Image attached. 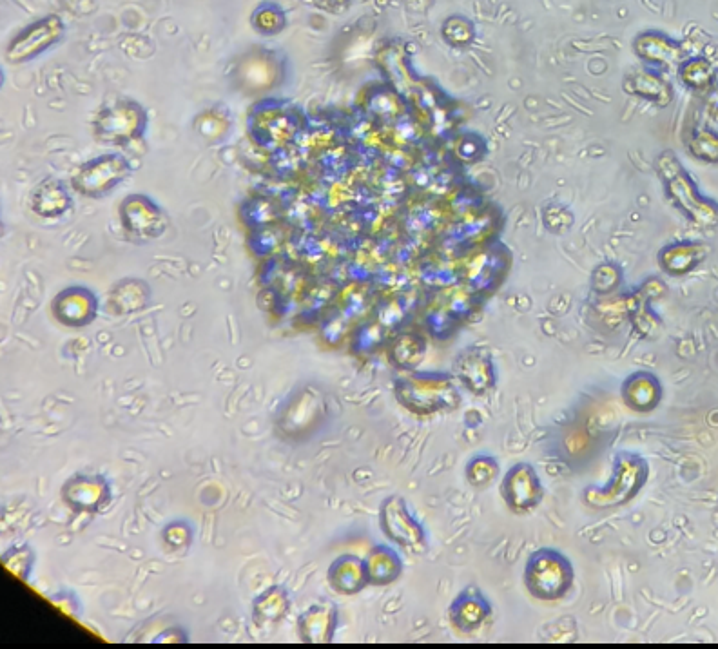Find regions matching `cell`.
<instances>
[{"mask_svg":"<svg viewBox=\"0 0 718 649\" xmlns=\"http://www.w3.org/2000/svg\"><path fill=\"white\" fill-rule=\"evenodd\" d=\"M394 398L419 417L450 414L463 403L461 385L452 372L405 370L394 379Z\"/></svg>","mask_w":718,"mask_h":649,"instance_id":"cell-1","label":"cell"},{"mask_svg":"<svg viewBox=\"0 0 718 649\" xmlns=\"http://www.w3.org/2000/svg\"><path fill=\"white\" fill-rule=\"evenodd\" d=\"M655 169L671 204L675 205L689 222L706 229L718 227L717 202L700 193L699 187L673 151L660 153L655 160Z\"/></svg>","mask_w":718,"mask_h":649,"instance_id":"cell-2","label":"cell"},{"mask_svg":"<svg viewBox=\"0 0 718 649\" xmlns=\"http://www.w3.org/2000/svg\"><path fill=\"white\" fill-rule=\"evenodd\" d=\"M650 463L635 452H619L604 485L586 486L583 503L592 510H617L641 494L650 479Z\"/></svg>","mask_w":718,"mask_h":649,"instance_id":"cell-3","label":"cell"},{"mask_svg":"<svg viewBox=\"0 0 718 649\" xmlns=\"http://www.w3.org/2000/svg\"><path fill=\"white\" fill-rule=\"evenodd\" d=\"M149 127L146 107L133 98L120 97L100 106L91 122L93 136L102 146L126 149L142 142Z\"/></svg>","mask_w":718,"mask_h":649,"instance_id":"cell-4","label":"cell"},{"mask_svg":"<svg viewBox=\"0 0 718 649\" xmlns=\"http://www.w3.org/2000/svg\"><path fill=\"white\" fill-rule=\"evenodd\" d=\"M523 582L535 601H561L575 586V568L561 550L544 546L528 557Z\"/></svg>","mask_w":718,"mask_h":649,"instance_id":"cell-5","label":"cell"},{"mask_svg":"<svg viewBox=\"0 0 718 649\" xmlns=\"http://www.w3.org/2000/svg\"><path fill=\"white\" fill-rule=\"evenodd\" d=\"M378 521L381 533L401 550L412 555L428 552L430 539L427 528L419 521L418 515L410 510L403 495L392 494L381 501Z\"/></svg>","mask_w":718,"mask_h":649,"instance_id":"cell-6","label":"cell"},{"mask_svg":"<svg viewBox=\"0 0 718 649\" xmlns=\"http://www.w3.org/2000/svg\"><path fill=\"white\" fill-rule=\"evenodd\" d=\"M133 173L129 158L118 151L89 158L78 165L69 178V185L75 193L86 198H104L113 193L118 185L124 184Z\"/></svg>","mask_w":718,"mask_h":649,"instance_id":"cell-7","label":"cell"},{"mask_svg":"<svg viewBox=\"0 0 718 649\" xmlns=\"http://www.w3.org/2000/svg\"><path fill=\"white\" fill-rule=\"evenodd\" d=\"M510 260V254L501 245H485L468 252V256L457 265L459 285L474 292L479 298H486L505 280Z\"/></svg>","mask_w":718,"mask_h":649,"instance_id":"cell-8","label":"cell"},{"mask_svg":"<svg viewBox=\"0 0 718 649\" xmlns=\"http://www.w3.org/2000/svg\"><path fill=\"white\" fill-rule=\"evenodd\" d=\"M300 129L298 113L280 100H263L249 113V135L263 149H280Z\"/></svg>","mask_w":718,"mask_h":649,"instance_id":"cell-9","label":"cell"},{"mask_svg":"<svg viewBox=\"0 0 718 649\" xmlns=\"http://www.w3.org/2000/svg\"><path fill=\"white\" fill-rule=\"evenodd\" d=\"M499 494L506 508L515 515L535 512L544 499V485L534 465L521 461L506 470L501 479Z\"/></svg>","mask_w":718,"mask_h":649,"instance_id":"cell-10","label":"cell"},{"mask_svg":"<svg viewBox=\"0 0 718 649\" xmlns=\"http://www.w3.org/2000/svg\"><path fill=\"white\" fill-rule=\"evenodd\" d=\"M122 229L135 240H156L167 231L169 216L147 194H127L118 205Z\"/></svg>","mask_w":718,"mask_h":649,"instance_id":"cell-11","label":"cell"},{"mask_svg":"<svg viewBox=\"0 0 718 649\" xmlns=\"http://www.w3.org/2000/svg\"><path fill=\"white\" fill-rule=\"evenodd\" d=\"M325 416L327 401L320 390L303 387L285 401L278 417V428L287 437L307 436L320 425Z\"/></svg>","mask_w":718,"mask_h":649,"instance_id":"cell-12","label":"cell"},{"mask_svg":"<svg viewBox=\"0 0 718 649\" xmlns=\"http://www.w3.org/2000/svg\"><path fill=\"white\" fill-rule=\"evenodd\" d=\"M66 33V24L59 15H46L30 24L11 40L6 57L11 64H26L39 59L42 53L53 48Z\"/></svg>","mask_w":718,"mask_h":649,"instance_id":"cell-13","label":"cell"},{"mask_svg":"<svg viewBox=\"0 0 718 649\" xmlns=\"http://www.w3.org/2000/svg\"><path fill=\"white\" fill-rule=\"evenodd\" d=\"M452 374L463 390L477 398L490 394L497 385L495 361L485 347H468L457 354Z\"/></svg>","mask_w":718,"mask_h":649,"instance_id":"cell-14","label":"cell"},{"mask_svg":"<svg viewBox=\"0 0 718 649\" xmlns=\"http://www.w3.org/2000/svg\"><path fill=\"white\" fill-rule=\"evenodd\" d=\"M494 608L485 593L474 584L457 593L448 606V622L461 635H472L492 619Z\"/></svg>","mask_w":718,"mask_h":649,"instance_id":"cell-15","label":"cell"},{"mask_svg":"<svg viewBox=\"0 0 718 649\" xmlns=\"http://www.w3.org/2000/svg\"><path fill=\"white\" fill-rule=\"evenodd\" d=\"M62 501L77 514H97L111 503V486L102 475H73L62 486Z\"/></svg>","mask_w":718,"mask_h":649,"instance_id":"cell-16","label":"cell"},{"mask_svg":"<svg viewBox=\"0 0 718 649\" xmlns=\"http://www.w3.org/2000/svg\"><path fill=\"white\" fill-rule=\"evenodd\" d=\"M98 300L86 287H68L51 303L53 318L66 327H86L97 318Z\"/></svg>","mask_w":718,"mask_h":649,"instance_id":"cell-17","label":"cell"},{"mask_svg":"<svg viewBox=\"0 0 718 649\" xmlns=\"http://www.w3.org/2000/svg\"><path fill=\"white\" fill-rule=\"evenodd\" d=\"M621 398L624 407L635 414H650L657 410L664 399V387L650 370L631 372L622 381Z\"/></svg>","mask_w":718,"mask_h":649,"instance_id":"cell-18","label":"cell"},{"mask_svg":"<svg viewBox=\"0 0 718 649\" xmlns=\"http://www.w3.org/2000/svg\"><path fill=\"white\" fill-rule=\"evenodd\" d=\"M340 624V611L332 602L312 604L298 617V637L305 644H329Z\"/></svg>","mask_w":718,"mask_h":649,"instance_id":"cell-19","label":"cell"},{"mask_svg":"<svg viewBox=\"0 0 718 649\" xmlns=\"http://www.w3.org/2000/svg\"><path fill=\"white\" fill-rule=\"evenodd\" d=\"M633 51L650 68L668 69L680 66L684 49L677 40L659 31H646L633 40Z\"/></svg>","mask_w":718,"mask_h":649,"instance_id":"cell-20","label":"cell"},{"mask_svg":"<svg viewBox=\"0 0 718 649\" xmlns=\"http://www.w3.org/2000/svg\"><path fill=\"white\" fill-rule=\"evenodd\" d=\"M30 209L31 213L44 220H59L73 209V196L64 182L57 178H44L31 191Z\"/></svg>","mask_w":718,"mask_h":649,"instance_id":"cell-21","label":"cell"},{"mask_svg":"<svg viewBox=\"0 0 718 649\" xmlns=\"http://www.w3.org/2000/svg\"><path fill=\"white\" fill-rule=\"evenodd\" d=\"M327 581L336 593L345 597H354L365 590L369 584V575L365 568V559L354 553H343L330 562Z\"/></svg>","mask_w":718,"mask_h":649,"instance_id":"cell-22","label":"cell"},{"mask_svg":"<svg viewBox=\"0 0 718 649\" xmlns=\"http://www.w3.org/2000/svg\"><path fill=\"white\" fill-rule=\"evenodd\" d=\"M709 247L700 242H677L666 245L659 252V265L662 271L673 278L686 276L695 271L706 260Z\"/></svg>","mask_w":718,"mask_h":649,"instance_id":"cell-23","label":"cell"},{"mask_svg":"<svg viewBox=\"0 0 718 649\" xmlns=\"http://www.w3.org/2000/svg\"><path fill=\"white\" fill-rule=\"evenodd\" d=\"M365 568L369 575L370 586H390L401 579L405 572V562L398 550L389 544H376L365 557Z\"/></svg>","mask_w":718,"mask_h":649,"instance_id":"cell-24","label":"cell"},{"mask_svg":"<svg viewBox=\"0 0 718 649\" xmlns=\"http://www.w3.org/2000/svg\"><path fill=\"white\" fill-rule=\"evenodd\" d=\"M151 301V289L146 281L126 278L115 283V287L107 294V310L115 316L135 314L146 309Z\"/></svg>","mask_w":718,"mask_h":649,"instance_id":"cell-25","label":"cell"},{"mask_svg":"<svg viewBox=\"0 0 718 649\" xmlns=\"http://www.w3.org/2000/svg\"><path fill=\"white\" fill-rule=\"evenodd\" d=\"M624 89L630 95L644 98L659 107L670 106L671 100H673V89H671L670 82L651 69H644V71L628 75L624 80Z\"/></svg>","mask_w":718,"mask_h":649,"instance_id":"cell-26","label":"cell"},{"mask_svg":"<svg viewBox=\"0 0 718 649\" xmlns=\"http://www.w3.org/2000/svg\"><path fill=\"white\" fill-rule=\"evenodd\" d=\"M291 610V597L280 584L263 590L253 601V620L258 628L280 624Z\"/></svg>","mask_w":718,"mask_h":649,"instance_id":"cell-27","label":"cell"},{"mask_svg":"<svg viewBox=\"0 0 718 649\" xmlns=\"http://www.w3.org/2000/svg\"><path fill=\"white\" fill-rule=\"evenodd\" d=\"M427 350V338L423 334L399 332L398 336L390 341L387 356L396 369L405 372L418 369L419 363L427 356Z\"/></svg>","mask_w":718,"mask_h":649,"instance_id":"cell-28","label":"cell"},{"mask_svg":"<svg viewBox=\"0 0 718 649\" xmlns=\"http://www.w3.org/2000/svg\"><path fill=\"white\" fill-rule=\"evenodd\" d=\"M679 77L682 84L697 93H709L715 86V68L706 57L684 59L679 66Z\"/></svg>","mask_w":718,"mask_h":649,"instance_id":"cell-29","label":"cell"},{"mask_svg":"<svg viewBox=\"0 0 718 649\" xmlns=\"http://www.w3.org/2000/svg\"><path fill=\"white\" fill-rule=\"evenodd\" d=\"M501 475V465L490 454H477L465 466V479L476 490H485L494 485Z\"/></svg>","mask_w":718,"mask_h":649,"instance_id":"cell-30","label":"cell"},{"mask_svg":"<svg viewBox=\"0 0 718 649\" xmlns=\"http://www.w3.org/2000/svg\"><path fill=\"white\" fill-rule=\"evenodd\" d=\"M689 155L702 164L718 165V133L708 127L695 129L686 140Z\"/></svg>","mask_w":718,"mask_h":649,"instance_id":"cell-31","label":"cell"},{"mask_svg":"<svg viewBox=\"0 0 718 649\" xmlns=\"http://www.w3.org/2000/svg\"><path fill=\"white\" fill-rule=\"evenodd\" d=\"M240 71H256V75H253V77L245 78L247 86L256 89L272 86V82L278 77V66H276V60L272 59L271 55L249 57L243 62Z\"/></svg>","mask_w":718,"mask_h":649,"instance_id":"cell-32","label":"cell"},{"mask_svg":"<svg viewBox=\"0 0 718 649\" xmlns=\"http://www.w3.org/2000/svg\"><path fill=\"white\" fill-rule=\"evenodd\" d=\"M37 561V555L31 550L28 544H19L13 546L8 552L2 555L4 566L10 570L13 575H17L22 581H30L33 566Z\"/></svg>","mask_w":718,"mask_h":649,"instance_id":"cell-33","label":"cell"},{"mask_svg":"<svg viewBox=\"0 0 718 649\" xmlns=\"http://www.w3.org/2000/svg\"><path fill=\"white\" fill-rule=\"evenodd\" d=\"M254 30L265 37H272L282 33L285 28V13L276 4H262L253 13Z\"/></svg>","mask_w":718,"mask_h":649,"instance_id":"cell-34","label":"cell"},{"mask_svg":"<svg viewBox=\"0 0 718 649\" xmlns=\"http://www.w3.org/2000/svg\"><path fill=\"white\" fill-rule=\"evenodd\" d=\"M443 37L450 46L454 48H465L470 46V42L476 37V28L470 20L465 17L454 15L450 19L445 20L443 24Z\"/></svg>","mask_w":718,"mask_h":649,"instance_id":"cell-35","label":"cell"},{"mask_svg":"<svg viewBox=\"0 0 718 649\" xmlns=\"http://www.w3.org/2000/svg\"><path fill=\"white\" fill-rule=\"evenodd\" d=\"M193 526L187 521H173L162 530V541L171 552H184L193 543Z\"/></svg>","mask_w":718,"mask_h":649,"instance_id":"cell-36","label":"cell"},{"mask_svg":"<svg viewBox=\"0 0 718 649\" xmlns=\"http://www.w3.org/2000/svg\"><path fill=\"white\" fill-rule=\"evenodd\" d=\"M621 281L622 272L615 263H602L593 271L592 287L597 294H610L617 291Z\"/></svg>","mask_w":718,"mask_h":649,"instance_id":"cell-37","label":"cell"},{"mask_svg":"<svg viewBox=\"0 0 718 649\" xmlns=\"http://www.w3.org/2000/svg\"><path fill=\"white\" fill-rule=\"evenodd\" d=\"M49 601L53 602L60 611L68 613L71 617H78L80 615V602H78L77 595L71 593V591H60L49 597Z\"/></svg>","mask_w":718,"mask_h":649,"instance_id":"cell-38","label":"cell"},{"mask_svg":"<svg viewBox=\"0 0 718 649\" xmlns=\"http://www.w3.org/2000/svg\"><path fill=\"white\" fill-rule=\"evenodd\" d=\"M352 0H311L312 6L318 10L330 13V15H341L347 10Z\"/></svg>","mask_w":718,"mask_h":649,"instance_id":"cell-39","label":"cell"},{"mask_svg":"<svg viewBox=\"0 0 718 649\" xmlns=\"http://www.w3.org/2000/svg\"><path fill=\"white\" fill-rule=\"evenodd\" d=\"M155 642H187V635L180 628H169V630L160 633L156 637Z\"/></svg>","mask_w":718,"mask_h":649,"instance_id":"cell-40","label":"cell"},{"mask_svg":"<svg viewBox=\"0 0 718 649\" xmlns=\"http://www.w3.org/2000/svg\"><path fill=\"white\" fill-rule=\"evenodd\" d=\"M709 111L713 115H718V88L713 91L711 89V97H709Z\"/></svg>","mask_w":718,"mask_h":649,"instance_id":"cell-41","label":"cell"},{"mask_svg":"<svg viewBox=\"0 0 718 649\" xmlns=\"http://www.w3.org/2000/svg\"><path fill=\"white\" fill-rule=\"evenodd\" d=\"M717 508H718V506H717Z\"/></svg>","mask_w":718,"mask_h":649,"instance_id":"cell-42","label":"cell"}]
</instances>
